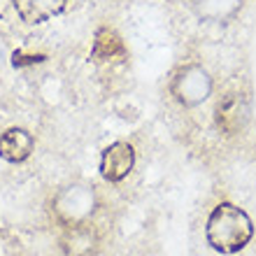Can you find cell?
<instances>
[{
  "mask_svg": "<svg viewBox=\"0 0 256 256\" xmlns=\"http://www.w3.org/2000/svg\"><path fill=\"white\" fill-rule=\"evenodd\" d=\"M214 82L200 63H184L170 77V96L182 108H198L212 96Z\"/></svg>",
  "mask_w": 256,
  "mask_h": 256,
  "instance_id": "cell-2",
  "label": "cell"
},
{
  "mask_svg": "<svg viewBox=\"0 0 256 256\" xmlns=\"http://www.w3.org/2000/svg\"><path fill=\"white\" fill-rule=\"evenodd\" d=\"M52 210H54L56 219L68 226V224L86 222L96 210V196L94 191L84 186V184H70L66 189H61L52 200Z\"/></svg>",
  "mask_w": 256,
  "mask_h": 256,
  "instance_id": "cell-3",
  "label": "cell"
},
{
  "mask_svg": "<svg viewBox=\"0 0 256 256\" xmlns=\"http://www.w3.org/2000/svg\"><path fill=\"white\" fill-rule=\"evenodd\" d=\"M189 5L200 21L228 24L242 10V0H189Z\"/></svg>",
  "mask_w": 256,
  "mask_h": 256,
  "instance_id": "cell-10",
  "label": "cell"
},
{
  "mask_svg": "<svg viewBox=\"0 0 256 256\" xmlns=\"http://www.w3.org/2000/svg\"><path fill=\"white\" fill-rule=\"evenodd\" d=\"M58 242H61L63 256H96L98 250H100L98 230L94 228V224L88 219L86 222L68 224Z\"/></svg>",
  "mask_w": 256,
  "mask_h": 256,
  "instance_id": "cell-6",
  "label": "cell"
},
{
  "mask_svg": "<svg viewBox=\"0 0 256 256\" xmlns=\"http://www.w3.org/2000/svg\"><path fill=\"white\" fill-rule=\"evenodd\" d=\"M68 0H12L16 16L28 26H38L54 19L66 10Z\"/></svg>",
  "mask_w": 256,
  "mask_h": 256,
  "instance_id": "cell-8",
  "label": "cell"
},
{
  "mask_svg": "<svg viewBox=\"0 0 256 256\" xmlns=\"http://www.w3.org/2000/svg\"><path fill=\"white\" fill-rule=\"evenodd\" d=\"M33 149H35V138L26 128L12 126L0 133V158H5L7 163L28 161Z\"/></svg>",
  "mask_w": 256,
  "mask_h": 256,
  "instance_id": "cell-7",
  "label": "cell"
},
{
  "mask_svg": "<svg viewBox=\"0 0 256 256\" xmlns=\"http://www.w3.org/2000/svg\"><path fill=\"white\" fill-rule=\"evenodd\" d=\"M254 238V222L242 208L233 202H219L208 216L205 240L224 256L242 252Z\"/></svg>",
  "mask_w": 256,
  "mask_h": 256,
  "instance_id": "cell-1",
  "label": "cell"
},
{
  "mask_svg": "<svg viewBox=\"0 0 256 256\" xmlns=\"http://www.w3.org/2000/svg\"><path fill=\"white\" fill-rule=\"evenodd\" d=\"M126 44H124L122 35L114 28L100 26L96 30L94 47H91V58L98 63H110V61H124L126 58Z\"/></svg>",
  "mask_w": 256,
  "mask_h": 256,
  "instance_id": "cell-9",
  "label": "cell"
},
{
  "mask_svg": "<svg viewBox=\"0 0 256 256\" xmlns=\"http://www.w3.org/2000/svg\"><path fill=\"white\" fill-rule=\"evenodd\" d=\"M133 166H135L133 144H128V142H124V140H116L102 149L98 170H100V177L105 182L116 184L130 175Z\"/></svg>",
  "mask_w": 256,
  "mask_h": 256,
  "instance_id": "cell-5",
  "label": "cell"
},
{
  "mask_svg": "<svg viewBox=\"0 0 256 256\" xmlns=\"http://www.w3.org/2000/svg\"><path fill=\"white\" fill-rule=\"evenodd\" d=\"M252 108L244 94H226L214 108V124L224 135L242 133L247 122H250Z\"/></svg>",
  "mask_w": 256,
  "mask_h": 256,
  "instance_id": "cell-4",
  "label": "cell"
}]
</instances>
